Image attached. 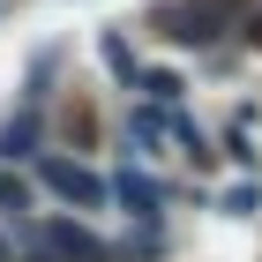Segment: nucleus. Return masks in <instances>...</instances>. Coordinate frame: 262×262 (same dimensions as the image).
Returning a JSON list of instances; mask_svg holds the SVG:
<instances>
[{
	"instance_id": "f257e3e1",
	"label": "nucleus",
	"mask_w": 262,
	"mask_h": 262,
	"mask_svg": "<svg viewBox=\"0 0 262 262\" xmlns=\"http://www.w3.org/2000/svg\"><path fill=\"white\" fill-rule=\"evenodd\" d=\"M232 23H247V0H172V8H158V30L172 45H217Z\"/></svg>"
},
{
	"instance_id": "f03ea898",
	"label": "nucleus",
	"mask_w": 262,
	"mask_h": 262,
	"mask_svg": "<svg viewBox=\"0 0 262 262\" xmlns=\"http://www.w3.org/2000/svg\"><path fill=\"white\" fill-rule=\"evenodd\" d=\"M38 247H45V255H60V262H120V247L98 240V232L75 225V217H53V225L38 232Z\"/></svg>"
},
{
	"instance_id": "7ed1b4c3",
	"label": "nucleus",
	"mask_w": 262,
	"mask_h": 262,
	"mask_svg": "<svg viewBox=\"0 0 262 262\" xmlns=\"http://www.w3.org/2000/svg\"><path fill=\"white\" fill-rule=\"evenodd\" d=\"M38 172H45V187L68 195L75 210H105V180H98V172H82V165H68V158H45Z\"/></svg>"
},
{
	"instance_id": "20e7f679",
	"label": "nucleus",
	"mask_w": 262,
	"mask_h": 262,
	"mask_svg": "<svg viewBox=\"0 0 262 262\" xmlns=\"http://www.w3.org/2000/svg\"><path fill=\"white\" fill-rule=\"evenodd\" d=\"M105 195H120L127 210H135V217H158V210H165V187L150 180V172H135V165H127V172H120L113 187H105Z\"/></svg>"
},
{
	"instance_id": "39448f33",
	"label": "nucleus",
	"mask_w": 262,
	"mask_h": 262,
	"mask_svg": "<svg viewBox=\"0 0 262 262\" xmlns=\"http://www.w3.org/2000/svg\"><path fill=\"white\" fill-rule=\"evenodd\" d=\"M30 150H38V105H23L15 120L0 127V158L15 165V158H30Z\"/></svg>"
},
{
	"instance_id": "423d86ee",
	"label": "nucleus",
	"mask_w": 262,
	"mask_h": 262,
	"mask_svg": "<svg viewBox=\"0 0 262 262\" xmlns=\"http://www.w3.org/2000/svg\"><path fill=\"white\" fill-rule=\"evenodd\" d=\"M135 82H142V98H150V105H180V75H165V68H135Z\"/></svg>"
},
{
	"instance_id": "0eeeda50",
	"label": "nucleus",
	"mask_w": 262,
	"mask_h": 262,
	"mask_svg": "<svg viewBox=\"0 0 262 262\" xmlns=\"http://www.w3.org/2000/svg\"><path fill=\"white\" fill-rule=\"evenodd\" d=\"M105 68H113L120 82H135V53H127V38H120V30L105 38Z\"/></svg>"
},
{
	"instance_id": "6e6552de",
	"label": "nucleus",
	"mask_w": 262,
	"mask_h": 262,
	"mask_svg": "<svg viewBox=\"0 0 262 262\" xmlns=\"http://www.w3.org/2000/svg\"><path fill=\"white\" fill-rule=\"evenodd\" d=\"M0 210H8V217H23V210H30V187H23L15 172H0Z\"/></svg>"
},
{
	"instance_id": "1a4fd4ad",
	"label": "nucleus",
	"mask_w": 262,
	"mask_h": 262,
	"mask_svg": "<svg viewBox=\"0 0 262 262\" xmlns=\"http://www.w3.org/2000/svg\"><path fill=\"white\" fill-rule=\"evenodd\" d=\"M247 38H262V15H255V23H247Z\"/></svg>"
},
{
	"instance_id": "9d476101",
	"label": "nucleus",
	"mask_w": 262,
	"mask_h": 262,
	"mask_svg": "<svg viewBox=\"0 0 262 262\" xmlns=\"http://www.w3.org/2000/svg\"><path fill=\"white\" fill-rule=\"evenodd\" d=\"M30 262H60V255H45V247H38V255H30Z\"/></svg>"
}]
</instances>
